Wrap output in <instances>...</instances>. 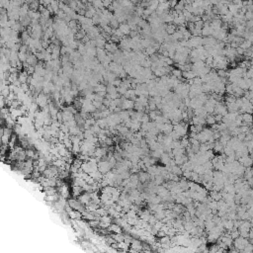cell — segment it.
I'll return each mask as SVG.
<instances>
[{
	"mask_svg": "<svg viewBox=\"0 0 253 253\" xmlns=\"http://www.w3.org/2000/svg\"><path fill=\"white\" fill-rule=\"evenodd\" d=\"M68 216L69 217H70L71 220H79V219H81L82 217V215L81 213L77 212V211H74V210H71L70 212L68 213Z\"/></svg>",
	"mask_w": 253,
	"mask_h": 253,
	"instance_id": "4",
	"label": "cell"
},
{
	"mask_svg": "<svg viewBox=\"0 0 253 253\" xmlns=\"http://www.w3.org/2000/svg\"><path fill=\"white\" fill-rule=\"evenodd\" d=\"M84 191L83 189H82L80 186H72V189H71V196L74 198V199H76V198H78L80 195L82 194Z\"/></svg>",
	"mask_w": 253,
	"mask_h": 253,
	"instance_id": "1",
	"label": "cell"
},
{
	"mask_svg": "<svg viewBox=\"0 0 253 253\" xmlns=\"http://www.w3.org/2000/svg\"><path fill=\"white\" fill-rule=\"evenodd\" d=\"M155 49H153V47H152L151 46H149V47H147L146 49H145V54H146V56H153V54H155Z\"/></svg>",
	"mask_w": 253,
	"mask_h": 253,
	"instance_id": "7",
	"label": "cell"
},
{
	"mask_svg": "<svg viewBox=\"0 0 253 253\" xmlns=\"http://www.w3.org/2000/svg\"><path fill=\"white\" fill-rule=\"evenodd\" d=\"M118 29L122 32L124 36H126V35H130V32H131V28H130V26L128 24H125V23L120 24L119 28H118Z\"/></svg>",
	"mask_w": 253,
	"mask_h": 253,
	"instance_id": "3",
	"label": "cell"
},
{
	"mask_svg": "<svg viewBox=\"0 0 253 253\" xmlns=\"http://www.w3.org/2000/svg\"><path fill=\"white\" fill-rule=\"evenodd\" d=\"M205 121H206V124L207 125H210V126H213V125L216 124V121H215L214 115H208L207 118L205 119Z\"/></svg>",
	"mask_w": 253,
	"mask_h": 253,
	"instance_id": "6",
	"label": "cell"
},
{
	"mask_svg": "<svg viewBox=\"0 0 253 253\" xmlns=\"http://www.w3.org/2000/svg\"><path fill=\"white\" fill-rule=\"evenodd\" d=\"M107 229H109V231L113 232L114 234H119V233H122V227H120L119 224H110V227H108Z\"/></svg>",
	"mask_w": 253,
	"mask_h": 253,
	"instance_id": "2",
	"label": "cell"
},
{
	"mask_svg": "<svg viewBox=\"0 0 253 253\" xmlns=\"http://www.w3.org/2000/svg\"><path fill=\"white\" fill-rule=\"evenodd\" d=\"M241 119H242V122L245 123V124H251L252 116H251V114L244 113V114H241Z\"/></svg>",
	"mask_w": 253,
	"mask_h": 253,
	"instance_id": "5",
	"label": "cell"
}]
</instances>
